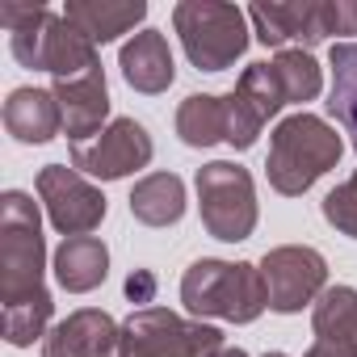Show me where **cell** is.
Instances as JSON below:
<instances>
[{
    "label": "cell",
    "instance_id": "1",
    "mask_svg": "<svg viewBox=\"0 0 357 357\" xmlns=\"http://www.w3.org/2000/svg\"><path fill=\"white\" fill-rule=\"evenodd\" d=\"M43 269L47 244L38 202L22 190H9L0 198V328L13 349H26L47 336L55 303L43 282Z\"/></svg>",
    "mask_w": 357,
    "mask_h": 357
},
{
    "label": "cell",
    "instance_id": "2",
    "mask_svg": "<svg viewBox=\"0 0 357 357\" xmlns=\"http://www.w3.org/2000/svg\"><path fill=\"white\" fill-rule=\"evenodd\" d=\"M0 22L9 30L13 59L34 72H51L55 80L80 76L97 68V47L63 17L43 5H0Z\"/></svg>",
    "mask_w": 357,
    "mask_h": 357
},
{
    "label": "cell",
    "instance_id": "3",
    "mask_svg": "<svg viewBox=\"0 0 357 357\" xmlns=\"http://www.w3.org/2000/svg\"><path fill=\"white\" fill-rule=\"evenodd\" d=\"M344 143L340 135L315 118V114H290L286 122H278V130L269 135V160H265V172H269V185L286 198H298L307 194L324 172L336 168Z\"/></svg>",
    "mask_w": 357,
    "mask_h": 357
},
{
    "label": "cell",
    "instance_id": "4",
    "mask_svg": "<svg viewBox=\"0 0 357 357\" xmlns=\"http://www.w3.org/2000/svg\"><path fill=\"white\" fill-rule=\"evenodd\" d=\"M181 303L190 315H211L227 324H252L269 307L265 273L248 261H194L181 278Z\"/></svg>",
    "mask_w": 357,
    "mask_h": 357
},
{
    "label": "cell",
    "instance_id": "5",
    "mask_svg": "<svg viewBox=\"0 0 357 357\" xmlns=\"http://www.w3.org/2000/svg\"><path fill=\"white\" fill-rule=\"evenodd\" d=\"M219 349H223L219 328L185 319L168 307H139L118 324V336L105 349V357H215Z\"/></svg>",
    "mask_w": 357,
    "mask_h": 357
},
{
    "label": "cell",
    "instance_id": "6",
    "mask_svg": "<svg viewBox=\"0 0 357 357\" xmlns=\"http://www.w3.org/2000/svg\"><path fill=\"white\" fill-rule=\"evenodd\" d=\"M172 26L198 72H223L248 51V13L219 0H181Z\"/></svg>",
    "mask_w": 357,
    "mask_h": 357
},
{
    "label": "cell",
    "instance_id": "7",
    "mask_svg": "<svg viewBox=\"0 0 357 357\" xmlns=\"http://www.w3.org/2000/svg\"><path fill=\"white\" fill-rule=\"evenodd\" d=\"M198 206H202V227L215 240L223 244L248 240L257 227V190L248 168L231 160H211L206 168H198Z\"/></svg>",
    "mask_w": 357,
    "mask_h": 357
},
{
    "label": "cell",
    "instance_id": "8",
    "mask_svg": "<svg viewBox=\"0 0 357 357\" xmlns=\"http://www.w3.org/2000/svg\"><path fill=\"white\" fill-rule=\"evenodd\" d=\"M38 198L47 206L51 227L63 240L97 231L101 219H105V211H109L105 194L89 181V176H80L76 168H68V164H47L38 172Z\"/></svg>",
    "mask_w": 357,
    "mask_h": 357
},
{
    "label": "cell",
    "instance_id": "9",
    "mask_svg": "<svg viewBox=\"0 0 357 357\" xmlns=\"http://www.w3.org/2000/svg\"><path fill=\"white\" fill-rule=\"evenodd\" d=\"M269 307L278 315H294L303 307H315V298L328 290V261L307 244H286L261 257Z\"/></svg>",
    "mask_w": 357,
    "mask_h": 357
},
{
    "label": "cell",
    "instance_id": "10",
    "mask_svg": "<svg viewBox=\"0 0 357 357\" xmlns=\"http://www.w3.org/2000/svg\"><path fill=\"white\" fill-rule=\"evenodd\" d=\"M248 22L265 47H319L328 34H340V0H290V5H252Z\"/></svg>",
    "mask_w": 357,
    "mask_h": 357
},
{
    "label": "cell",
    "instance_id": "11",
    "mask_svg": "<svg viewBox=\"0 0 357 357\" xmlns=\"http://www.w3.org/2000/svg\"><path fill=\"white\" fill-rule=\"evenodd\" d=\"M151 151H155V147H151V135H147L143 122H135V118H114L97 139L72 147V168L97 176V181H122V176L147 168Z\"/></svg>",
    "mask_w": 357,
    "mask_h": 357
},
{
    "label": "cell",
    "instance_id": "12",
    "mask_svg": "<svg viewBox=\"0 0 357 357\" xmlns=\"http://www.w3.org/2000/svg\"><path fill=\"white\" fill-rule=\"evenodd\" d=\"M282 105H290V101H286V89L278 80V68L273 63H248L240 84L227 93V143L248 151L257 143L261 126Z\"/></svg>",
    "mask_w": 357,
    "mask_h": 357
},
{
    "label": "cell",
    "instance_id": "13",
    "mask_svg": "<svg viewBox=\"0 0 357 357\" xmlns=\"http://www.w3.org/2000/svg\"><path fill=\"white\" fill-rule=\"evenodd\" d=\"M55 101H59V114H63V135L76 143H89V135L97 139L109 118V89H105V72L101 63L80 72V76H68V80H55Z\"/></svg>",
    "mask_w": 357,
    "mask_h": 357
},
{
    "label": "cell",
    "instance_id": "14",
    "mask_svg": "<svg viewBox=\"0 0 357 357\" xmlns=\"http://www.w3.org/2000/svg\"><path fill=\"white\" fill-rule=\"evenodd\" d=\"M118 324L97 311V307H80L68 319H59L47 340H43V357H105V349L114 344Z\"/></svg>",
    "mask_w": 357,
    "mask_h": 357
},
{
    "label": "cell",
    "instance_id": "15",
    "mask_svg": "<svg viewBox=\"0 0 357 357\" xmlns=\"http://www.w3.org/2000/svg\"><path fill=\"white\" fill-rule=\"evenodd\" d=\"M122 76L135 93H164L172 80H176V68H172V51H168V38L160 30H139L126 47H122Z\"/></svg>",
    "mask_w": 357,
    "mask_h": 357
},
{
    "label": "cell",
    "instance_id": "16",
    "mask_svg": "<svg viewBox=\"0 0 357 357\" xmlns=\"http://www.w3.org/2000/svg\"><path fill=\"white\" fill-rule=\"evenodd\" d=\"M5 130L17 143H51L63 130V114L51 89H13L5 101Z\"/></svg>",
    "mask_w": 357,
    "mask_h": 357
},
{
    "label": "cell",
    "instance_id": "17",
    "mask_svg": "<svg viewBox=\"0 0 357 357\" xmlns=\"http://www.w3.org/2000/svg\"><path fill=\"white\" fill-rule=\"evenodd\" d=\"M63 17L97 47V43H114V38L130 34L147 17V5L143 0H72Z\"/></svg>",
    "mask_w": 357,
    "mask_h": 357
},
{
    "label": "cell",
    "instance_id": "18",
    "mask_svg": "<svg viewBox=\"0 0 357 357\" xmlns=\"http://www.w3.org/2000/svg\"><path fill=\"white\" fill-rule=\"evenodd\" d=\"M51 265H55V278H59L63 290L89 294L109 278V248L97 236H72L55 248Z\"/></svg>",
    "mask_w": 357,
    "mask_h": 357
},
{
    "label": "cell",
    "instance_id": "19",
    "mask_svg": "<svg viewBox=\"0 0 357 357\" xmlns=\"http://www.w3.org/2000/svg\"><path fill=\"white\" fill-rule=\"evenodd\" d=\"M130 215L143 227H172L185 215V181L176 172H151L130 190Z\"/></svg>",
    "mask_w": 357,
    "mask_h": 357
},
{
    "label": "cell",
    "instance_id": "20",
    "mask_svg": "<svg viewBox=\"0 0 357 357\" xmlns=\"http://www.w3.org/2000/svg\"><path fill=\"white\" fill-rule=\"evenodd\" d=\"M176 135L185 147H215L227 143V97L190 93L176 109Z\"/></svg>",
    "mask_w": 357,
    "mask_h": 357
},
{
    "label": "cell",
    "instance_id": "21",
    "mask_svg": "<svg viewBox=\"0 0 357 357\" xmlns=\"http://www.w3.org/2000/svg\"><path fill=\"white\" fill-rule=\"evenodd\" d=\"M315 340H332L357 353V290L353 286H328L311 307Z\"/></svg>",
    "mask_w": 357,
    "mask_h": 357
},
{
    "label": "cell",
    "instance_id": "22",
    "mask_svg": "<svg viewBox=\"0 0 357 357\" xmlns=\"http://www.w3.org/2000/svg\"><path fill=\"white\" fill-rule=\"evenodd\" d=\"M328 114L353 135V147H357V43H336V47H332Z\"/></svg>",
    "mask_w": 357,
    "mask_h": 357
},
{
    "label": "cell",
    "instance_id": "23",
    "mask_svg": "<svg viewBox=\"0 0 357 357\" xmlns=\"http://www.w3.org/2000/svg\"><path fill=\"white\" fill-rule=\"evenodd\" d=\"M273 68H278L282 89H286V101H315V97H319L324 76H319V63L311 59V51L286 47V51H278Z\"/></svg>",
    "mask_w": 357,
    "mask_h": 357
},
{
    "label": "cell",
    "instance_id": "24",
    "mask_svg": "<svg viewBox=\"0 0 357 357\" xmlns=\"http://www.w3.org/2000/svg\"><path fill=\"white\" fill-rule=\"evenodd\" d=\"M324 219H328L340 236L357 240V172L349 176V181H340V185L324 198Z\"/></svg>",
    "mask_w": 357,
    "mask_h": 357
},
{
    "label": "cell",
    "instance_id": "25",
    "mask_svg": "<svg viewBox=\"0 0 357 357\" xmlns=\"http://www.w3.org/2000/svg\"><path fill=\"white\" fill-rule=\"evenodd\" d=\"M126 298L130 303H151L155 298V273L151 269H135L126 278Z\"/></svg>",
    "mask_w": 357,
    "mask_h": 357
},
{
    "label": "cell",
    "instance_id": "26",
    "mask_svg": "<svg viewBox=\"0 0 357 357\" xmlns=\"http://www.w3.org/2000/svg\"><path fill=\"white\" fill-rule=\"evenodd\" d=\"M303 357H357L353 349H344V344H332V340H315Z\"/></svg>",
    "mask_w": 357,
    "mask_h": 357
},
{
    "label": "cell",
    "instance_id": "27",
    "mask_svg": "<svg viewBox=\"0 0 357 357\" xmlns=\"http://www.w3.org/2000/svg\"><path fill=\"white\" fill-rule=\"evenodd\" d=\"M340 34H357V0H340Z\"/></svg>",
    "mask_w": 357,
    "mask_h": 357
},
{
    "label": "cell",
    "instance_id": "28",
    "mask_svg": "<svg viewBox=\"0 0 357 357\" xmlns=\"http://www.w3.org/2000/svg\"><path fill=\"white\" fill-rule=\"evenodd\" d=\"M215 357H248V353H244V349H227V344H223V349H219Z\"/></svg>",
    "mask_w": 357,
    "mask_h": 357
},
{
    "label": "cell",
    "instance_id": "29",
    "mask_svg": "<svg viewBox=\"0 0 357 357\" xmlns=\"http://www.w3.org/2000/svg\"><path fill=\"white\" fill-rule=\"evenodd\" d=\"M265 357H286V353H265Z\"/></svg>",
    "mask_w": 357,
    "mask_h": 357
}]
</instances>
